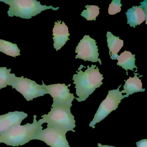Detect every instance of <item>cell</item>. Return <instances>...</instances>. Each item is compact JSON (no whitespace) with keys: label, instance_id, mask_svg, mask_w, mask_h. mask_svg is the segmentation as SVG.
<instances>
[{"label":"cell","instance_id":"3957f363","mask_svg":"<svg viewBox=\"0 0 147 147\" xmlns=\"http://www.w3.org/2000/svg\"><path fill=\"white\" fill-rule=\"evenodd\" d=\"M0 1L10 6L7 11L9 17L15 16L26 19L32 18L48 9L56 11L59 8L52 6L42 5L36 0H0Z\"/></svg>","mask_w":147,"mask_h":147},{"label":"cell","instance_id":"4fadbf2b","mask_svg":"<svg viewBox=\"0 0 147 147\" xmlns=\"http://www.w3.org/2000/svg\"><path fill=\"white\" fill-rule=\"evenodd\" d=\"M135 76L133 77H129L127 80H125V84L124 86V90L121 91L122 93H126L123 96V98L129 97V95L138 92H143L145 91L144 88H142V80L138 77L139 74L134 73Z\"/></svg>","mask_w":147,"mask_h":147},{"label":"cell","instance_id":"7a4b0ae2","mask_svg":"<svg viewBox=\"0 0 147 147\" xmlns=\"http://www.w3.org/2000/svg\"><path fill=\"white\" fill-rule=\"evenodd\" d=\"M34 115L32 123L15 125L0 135V143H4L9 146H22L32 140L34 135L40 129L43 128L42 119L36 120Z\"/></svg>","mask_w":147,"mask_h":147},{"label":"cell","instance_id":"8992f818","mask_svg":"<svg viewBox=\"0 0 147 147\" xmlns=\"http://www.w3.org/2000/svg\"><path fill=\"white\" fill-rule=\"evenodd\" d=\"M42 82V85L46 91L45 94H49L53 98V103L51 107H61L71 111L70 108L73 105L72 101L74 99H76L73 94L69 92L68 87L71 84L67 86L64 83H58L47 86L43 82Z\"/></svg>","mask_w":147,"mask_h":147},{"label":"cell","instance_id":"6da1fadb","mask_svg":"<svg viewBox=\"0 0 147 147\" xmlns=\"http://www.w3.org/2000/svg\"><path fill=\"white\" fill-rule=\"evenodd\" d=\"M78 70L76 71L77 74L73 76V80L76 85V95L79 97L76 99L78 102H82L86 100L96 88L102 85L104 77L95 65L88 66L85 72L81 69L80 67Z\"/></svg>","mask_w":147,"mask_h":147},{"label":"cell","instance_id":"7c38bea8","mask_svg":"<svg viewBox=\"0 0 147 147\" xmlns=\"http://www.w3.org/2000/svg\"><path fill=\"white\" fill-rule=\"evenodd\" d=\"M127 24L135 28L147 20V5L144 4L139 6H133L125 13Z\"/></svg>","mask_w":147,"mask_h":147},{"label":"cell","instance_id":"52a82bcc","mask_svg":"<svg viewBox=\"0 0 147 147\" xmlns=\"http://www.w3.org/2000/svg\"><path fill=\"white\" fill-rule=\"evenodd\" d=\"M121 86L120 85L117 89L108 91L107 96L100 105L93 119L89 124V126L94 129L96 123L105 119L112 111L118 108L119 105L123 99L122 93L119 91Z\"/></svg>","mask_w":147,"mask_h":147},{"label":"cell","instance_id":"ba28073f","mask_svg":"<svg viewBox=\"0 0 147 147\" xmlns=\"http://www.w3.org/2000/svg\"><path fill=\"white\" fill-rule=\"evenodd\" d=\"M42 129L36 133L32 140H41L51 147H70L66 132L51 127Z\"/></svg>","mask_w":147,"mask_h":147},{"label":"cell","instance_id":"44dd1931","mask_svg":"<svg viewBox=\"0 0 147 147\" xmlns=\"http://www.w3.org/2000/svg\"><path fill=\"white\" fill-rule=\"evenodd\" d=\"M98 147H116L113 146H109L108 145H102L101 144L98 143Z\"/></svg>","mask_w":147,"mask_h":147},{"label":"cell","instance_id":"e0dca14e","mask_svg":"<svg viewBox=\"0 0 147 147\" xmlns=\"http://www.w3.org/2000/svg\"><path fill=\"white\" fill-rule=\"evenodd\" d=\"M86 10H84L81 15L87 20L95 21L96 18L99 14L100 8L98 6L88 5L85 6Z\"/></svg>","mask_w":147,"mask_h":147},{"label":"cell","instance_id":"d6986e66","mask_svg":"<svg viewBox=\"0 0 147 147\" xmlns=\"http://www.w3.org/2000/svg\"><path fill=\"white\" fill-rule=\"evenodd\" d=\"M121 0H113L109 5L108 13L110 15H114L121 11L122 4L120 3Z\"/></svg>","mask_w":147,"mask_h":147},{"label":"cell","instance_id":"5b68a950","mask_svg":"<svg viewBox=\"0 0 147 147\" xmlns=\"http://www.w3.org/2000/svg\"><path fill=\"white\" fill-rule=\"evenodd\" d=\"M8 86L15 88L24 97L27 101L43 96L45 94V89L42 85H39L34 81L24 76L17 77L14 74H11V79Z\"/></svg>","mask_w":147,"mask_h":147},{"label":"cell","instance_id":"9c48e42d","mask_svg":"<svg viewBox=\"0 0 147 147\" xmlns=\"http://www.w3.org/2000/svg\"><path fill=\"white\" fill-rule=\"evenodd\" d=\"M96 44L95 40L91 38L89 36L85 35L76 47L75 52L77 55L76 59L79 58L94 63L98 61L101 65V61L98 58V49Z\"/></svg>","mask_w":147,"mask_h":147},{"label":"cell","instance_id":"30bf717a","mask_svg":"<svg viewBox=\"0 0 147 147\" xmlns=\"http://www.w3.org/2000/svg\"><path fill=\"white\" fill-rule=\"evenodd\" d=\"M28 114L24 112H10L0 115V135L12 127L20 124Z\"/></svg>","mask_w":147,"mask_h":147},{"label":"cell","instance_id":"ffe728a7","mask_svg":"<svg viewBox=\"0 0 147 147\" xmlns=\"http://www.w3.org/2000/svg\"><path fill=\"white\" fill-rule=\"evenodd\" d=\"M137 147H147V139H142L136 142Z\"/></svg>","mask_w":147,"mask_h":147},{"label":"cell","instance_id":"8fae6325","mask_svg":"<svg viewBox=\"0 0 147 147\" xmlns=\"http://www.w3.org/2000/svg\"><path fill=\"white\" fill-rule=\"evenodd\" d=\"M58 20L55 22L53 29V38L54 47L57 51L61 49L65 45L68 40H69L68 28L64 22Z\"/></svg>","mask_w":147,"mask_h":147},{"label":"cell","instance_id":"ac0fdd59","mask_svg":"<svg viewBox=\"0 0 147 147\" xmlns=\"http://www.w3.org/2000/svg\"><path fill=\"white\" fill-rule=\"evenodd\" d=\"M11 69H7L6 67H0V89L6 87L11 79Z\"/></svg>","mask_w":147,"mask_h":147},{"label":"cell","instance_id":"9a60e30c","mask_svg":"<svg viewBox=\"0 0 147 147\" xmlns=\"http://www.w3.org/2000/svg\"><path fill=\"white\" fill-rule=\"evenodd\" d=\"M117 60H118L117 65L126 70L127 76L128 75V69L133 71L134 68L138 69L137 67L135 64V55H132L129 51H125L124 52L118 56Z\"/></svg>","mask_w":147,"mask_h":147},{"label":"cell","instance_id":"5bb4252c","mask_svg":"<svg viewBox=\"0 0 147 147\" xmlns=\"http://www.w3.org/2000/svg\"><path fill=\"white\" fill-rule=\"evenodd\" d=\"M106 36L111 58L112 60H116L118 56V53L123 46V41L119 39V37L113 35L110 32H107Z\"/></svg>","mask_w":147,"mask_h":147},{"label":"cell","instance_id":"2e32d148","mask_svg":"<svg viewBox=\"0 0 147 147\" xmlns=\"http://www.w3.org/2000/svg\"><path fill=\"white\" fill-rule=\"evenodd\" d=\"M20 50L16 44L0 39V52L7 55L16 57L20 55Z\"/></svg>","mask_w":147,"mask_h":147},{"label":"cell","instance_id":"277c9868","mask_svg":"<svg viewBox=\"0 0 147 147\" xmlns=\"http://www.w3.org/2000/svg\"><path fill=\"white\" fill-rule=\"evenodd\" d=\"M43 123H47L48 127H51L64 131L75 132L74 129L76 126L74 117L71 111L61 107H51L48 114L42 116Z\"/></svg>","mask_w":147,"mask_h":147}]
</instances>
